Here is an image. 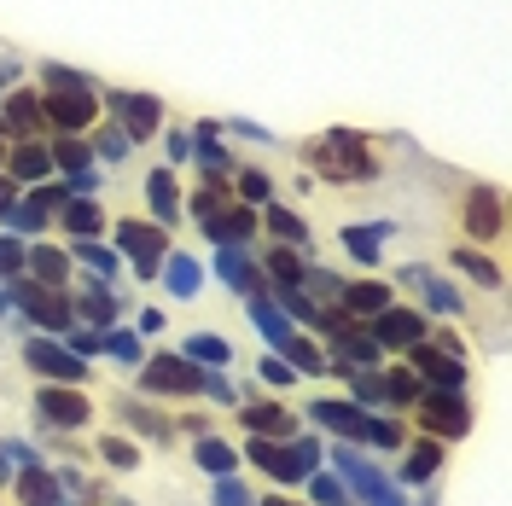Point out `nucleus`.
I'll use <instances>...</instances> for the list:
<instances>
[{"label": "nucleus", "instance_id": "a18cd8bd", "mask_svg": "<svg viewBox=\"0 0 512 506\" xmlns=\"http://www.w3.org/2000/svg\"><path fill=\"white\" fill-rule=\"evenodd\" d=\"M350 379H355V408H379V402H384V379H379V373L355 367Z\"/></svg>", "mask_w": 512, "mask_h": 506}, {"label": "nucleus", "instance_id": "7ed1b4c3", "mask_svg": "<svg viewBox=\"0 0 512 506\" xmlns=\"http://www.w3.org/2000/svg\"><path fill=\"white\" fill-rule=\"evenodd\" d=\"M408 373L419 379V390H466V384H472L466 355H448V349H437L431 338L408 349Z\"/></svg>", "mask_w": 512, "mask_h": 506}, {"label": "nucleus", "instance_id": "680f3d73", "mask_svg": "<svg viewBox=\"0 0 512 506\" xmlns=\"http://www.w3.org/2000/svg\"><path fill=\"white\" fill-rule=\"evenodd\" d=\"M233 134H239V140H274V134H268V128L245 123V117H239V123H233Z\"/></svg>", "mask_w": 512, "mask_h": 506}, {"label": "nucleus", "instance_id": "e433bc0d", "mask_svg": "<svg viewBox=\"0 0 512 506\" xmlns=\"http://www.w3.org/2000/svg\"><path fill=\"white\" fill-rule=\"evenodd\" d=\"M222 204H233V187H227V181H204V187L192 192V222H210V216H216V210H222Z\"/></svg>", "mask_w": 512, "mask_h": 506}, {"label": "nucleus", "instance_id": "8fccbe9b", "mask_svg": "<svg viewBox=\"0 0 512 506\" xmlns=\"http://www.w3.org/2000/svg\"><path fill=\"white\" fill-rule=\"evenodd\" d=\"M24 262H30V251H24L18 239H0V280H18Z\"/></svg>", "mask_w": 512, "mask_h": 506}, {"label": "nucleus", "instance_id": "5fc2aeb1", "mask_svg": "<svg viewBox=\"0 0 512 506\" xmlns=\"http://www.w3.org/2000/svg\"><path fill=\"white\" fill-rule=\"evenodd\" d=\"M291 454H297V466H303V472H320V443H315V437H291Z\"/></svg>", "mask_w": 512, "mask_h": 506}, {"label": "nucleus", "instance_id": "6ab92c4d", "mask_svg": "<svg viewBox=\"0 0 512 506\" xmlns=\"http://www.w3.org/2000/svg\"><path fill=\"white\" fill-rule=\"evenodd\" d=\"M0 175L18 181V187H24V181H47V175H53V158H47L41 140H18V146L6 152V169H0Z\"/></svg>", "mask_w": 512, "mask_h": 506}, {"label": "nucleus", "instance_id": "338daca9", "mask_svg": "<svg viewBox=\"0 0 512 506\" xmlns=\"http://www.w3.org/2000/svg\"><path fill=\"white\" fill-rule=\"evenodd\" d=\"M0 169H6V134H0Z\"/></svg>", "mask_w": 512, "mask_h": 506}, {"label": "nucleus", "instance_id": "39448f33", "mask_svg": "<svg viewBox=\"0 0 512 506\" xmlns=\"http://www.w3.org/2000/svg\"><path fill=\"white\" fill-rule=\"evenodd\" d=\"M41 117L59 134H82L99 117V88H47L41 94Z\"/></svg>", "mask_w": 512, "mask_h": 506}, {"label": "nucleus", "instance_id": "7c9ffc66", "mask_svg": "<svg viewBox=\"0 0 512 506\" xmlns=\"http://www.w3.org/2000/svg\"><path fill=\"white\" fill-rule=\"evenodd\" d=\"M437 472H443V443L419 437V443L408 448V466H402V477H408V483H431Z\"/></svg>", "mask_w": 512, "mask_h": 506}, {"label": "nucleus", "instance_id": "13d9d810", "mask_svg": "<svg viewBox=\"0 0 512 506\" xmlns=\"http://www.w3.org/2000/svg\"><path fill=\"white\" fill-rule=\"evenodd\" d=\"M262 379H268V384H291L297 373H291V367L280 361V355H268V361H262Z\"/></svg>", "mask_w": 512, "mask_h": 506}, {"label": "nucleus", "instance_id": "6e6552de", "mask_svg": "<svg viewBox=\"0 0 512 506\" xmlns=\"http://www.w3.org/2000/svg\"><path fill=\"white\" fill-rule=\"evenodd\" d=\"M105 105H111V117L123 128L128 140H152L163 123V99L152 94H128V88H105Z\"/></svg>", "mask_w": 512, "mask_h": 506}, {"label": "nucleus", "instance_id": "69168bd1", "mask_svg": "<svg viewBox=\"0 0 512 506\" xmlns=\"http://www.w3.org/2000/svg\"><path fill=\"white\" fill-rule=\"evenodd\" d=\"M256 506H297L291 495H268V501H256Z\"/></svg>", "mask_w": 512, "mask_h": 506}, {"label": "nucleus", "instance_id": "2f4dec72", "mask_svg": "<svg viewBox=\"0 0 512 506\" xmlns=\"http://www.w3.org/2000/svg\"><path fill=\"white\" fill-rule=\"evenodd\" d=\"M216 274H222L233 291H256V268H251V256H245V245H222V256H216Z\"/></svg>", "mask_w": 512, "mask_h": 506}, {"label": "nucleus", "instance_id": "a878e982", "mask_svg": "<svg viewBox=\"0 0 512 506\" xmlns=\"http://www.w3.org/2000/svg\"><path fill=\"white\" fill-rule=\"evenodd\" d=\"M256 222L268 227V233H274L280 245H291V251H297V245H309V227H303V216H297L291 204H268V210H262Z\"/></svg>", "mask_w": 512, "mask_h": 506}, {"label": "nucleus", "instance_id": "4be33fe9", "mask_svg": "<svg viewBox=\"0 0 512 506\" xmlns=\"http://www.w3.org/2000/svg\"><path fill=\"white\" fill-rule=\"evenodd\" d=\"M245 425H251V437H268V443H291V437H297V419H291L286 408H274V402L245 408Z\"/></svg>", "mask_w": 512, "mask_h": 506}, {"label": "nucleus", "instance_id": "c9c22d12", "mask_svg": "<svg viewBox=\"0 0 512 506\" xmlns=\"http://www.w3.org/2000/svg\"><path fill=\"white\" fill-rule=\"evenodd\" d=\"M181 355H187V361H204V367H227V361H233L227 338H216V332H192L187 344H181Z\"/></svg>", "mask_w": 512, "mask_h": 506}, {"label": "nucleus", "instance_id": "79ce46f5", "mask_svg": "<svg viewBox=\"0 0 512 506\" xmlns=\"http://www.w3.org/2000/svg\"><path fill=\"white\" fill-rule=\"evenodd\" d=\"M111 227H117V245H123L128 256H134V251H146V245H152V239L163 233V227H146L140 216H123V222H111Z\"/></svg>", "mask_w": 512, "mask_h": 506}, {"label": "nucleus", "instance_id": "423d86ee", "mask_svg": "<svg viewBox=\"0 0 512 506\" xmlns=\"http://www.w3.org/2000/svg\"><path fill=\"white\" fill-rule=\"evenodd\" d=\"M6 297H12V309H24L35 326H47V332H70V303H64V291L53 285H35V280H6Z\"/></svg>", "mask_w": 512, "mask_h": 506}, {"label": "nucleus", "instance_id": "4468645a", "mask_svg": "<svg viewBox=\"0 0 512 506\" xmlns=\"http://www.w3.org/2000/svg\"><path fill=\"white\" fill-rule=\"evenodd\" d=\"M245 454H251L256 466H262V472L274 477V483H303V466H297V454H291V443H268V437H251V443H245Z\"/></svg>", "mask_w": 512, "mask_h": 506}, {"label": "nucleus", "instance_id": "f257e3e1", "mask_svg": "<svg viewBox=\"0 0 512 506\" xmlns=\"http://www.w3.org/2000/svg\"><path fill=\"white\" fill-rule=\"evenodd\" d=\"M309 158H315V169H326L332 181H350V187L373 181V169H379L367 152V134H355V128H326L309 146Z\"/></svg>", "mask_w": 512, "mask_h": 506}, {"label": "nucleus", "instance_id": "3c124183", "mask_svg": "<svg viewBox=\"0 0 512 506\" xmlns=\"http://www.w3.org/2000/svg\"><path fill=\"white\" fill-rule=\"evenodd\" d=\"M216 506H256V501L239 477H216Z\"/></svg>", "mask_w": 512, "mask_h": 506}, {"label": "nucleus", "instance_id": "0eeeda50", "mask_svg": "<svg viewBox=\"0 0 512 506\" xmlns=\"http://www.w3.org/2000/svg\"><path fill=\"white\" fill-rule=\"evenodd\" d=\"M332 460H338V472H344V489H355V495H361L367 506H408L402 495H396V483H390L379 466H367V460H361L350 443L332 448Z\"/></svg>", "mask_w": 512, "mask_h": 506}, {"label": "nucleus", "instance_id": "bb28decb", "mask_svg": "<svg viewBox=\"0 0 512 506\" xmlns=\"http://www.w3.org/2000/svg\"><path fill=\"white\" fill-rule=\"evenodd\" d=\"M158 274H163V285H169L175 297H192V291L204 285V268H198V262H192L187 251H169V256H163Z\"/></svg>", "mask_w": 512, "mask_h": 506}, {"label": "nucleus", "instance_id": "e2e57ef3", "mask_svg": "<svg viewBox=\"0 0 512 506\" xmlns=\"http://www.w3.org/2000/svg\"><path fill=\"white\" fill-rule=\"evenodd\" d=\"M134 326H140V332H163V309H140Z\"/></svg>", "mask_w": 512, "mask_h": 506}, {"label": "nucleus", "instance_id": "603ef678", "mask_svg": "<svg viewBox=\"0 0 512 506\" xmlns=\"http://www.w3.org/2000/svg\"><path fill=\"white\" fill-rule=\"evenodd\" d=\"M94 146H99V152H105L111 163H117V158H128V134H123L117 123H105V128H99V140H94Z\"/></svg>", "mask_w": 512, "mask_h": 506}, {"label": "nucleus", "instance_id": "a19ab883", "mask_svg": "<svg viewBox=\"0 0 512 506\" xmlns=\"http://www.w3.org/2000/svg\"><path fill=\"white\" fill-rule=\"evenodd\" d=\"M99 460H105L111 472H134V466H140V448L128 443V437H99Z\"/></svg>", "mask_w": 512, "mask_h": 506}, {"label": "nucleus", "instance_id": "393cba45", "mask_svg": "<svg viewBox=\"0 0 512 506\" xmlns=\"http://www.w3.org/2000/svg\"><path fill=\"white\" fill-rule=\"evenodd\" d=\"M274 355L286 361L291 373H309V379H320V373H332V361L320 355V344H309V338H297V332H291V338H286L280 349H274Z\"/></svg>", "mask_w": 512, "mask_h": 506}, {"label": "nucleus", "instance_id": "f8f14e48", "mask_svg": "<svg viewBox=\"0 0 512 506\" xmlns=\"http://www.w3.org/2000/svg\"><path fill=\"white\" fill-rule=\"evenodd\" d=\"M303 413L315 419L320 431H338L344 443H367V419H373V413L355 408V402H344V396H320V402H309Z\"/></svg>", "mask_w": 512, "mask_h": 506}, {"label": "nucleus", "instance_id": "5701e85b", "mask_svg": "<svg viewBox=\"0 0 512 506\" xmlns=\"http://www.w3.org/2000/svg\"><path fill=\"white\" fill-rule=\"evenodd\" d=\"M192 466L210 472V477H233L239 472V448L222 443V437H198V443H192Z\"/></svg>", "mask_w": 512, "mask_h": 506}, {"label": "nucleus", "instance_id": "09e8293b", "mask_svg": "<svg viewBox=\"0 0 512 506\" xmlns=\"http://www.w3.org/2000/svg\"><path fill=\"white\" fill-rule=\"evenodd\" d=\"M41 82H47V88H99V82H88V76L70 70V64H41Z\"/></svg>", "mask_w": 512, "mask_h": 506}, {"label": "nucleus", "instance_id": "f03ea898", "mask_svg": "<svg viewBox=\"0 0 512 506\" xmlns=\"http://www.w3.org/2000/svg\"><path fill=\"white\" fill-rule=\"evenodd\" d=\"M414 419L419 431H431V443H454L472 431V402H466V390H419Z\"/></svg>", "mask_w": 512, "mask_h": 506}, {"label": "nucleus", "instance_id": "ddd939ff", "mask_svg": "<svg viewBox=\"0 0 512 506\" xmlns=\"http://www.w3.org/2000/svg\"><path fill=\"white\" fill-rule=\"evenodd\" d=\"M0 134H18V140H35V134H47V117H41V94H35V88H12V94H6V111H0Z\"/></svg>", "mask_w": 512, "mask_h": 506}, {"label": "nucleus", "instance_id": "ea45409f", "mask_svg": "<svg viewBox=\"0 0 512 506\" xmlns=\"http://www.w3.org/2000/svg\"><path fill=\"white\" fill-rule=\"evenodd\" d=\"M268 274H274V291H280V285H303V256L291 251V245L268 251Z\"/></svg>", "mask_w": 512, "mask_h": 506}, {"label": "nucleus", "instance_id": "9d476101", "mask_svg": "<svg viewBox=\"0 0 512 506\" xmlns=\"http://www.w3.org/2000/svg\"><path fill=\"white\" fill-rule=\"evenodd\" d=\"M35 413H41V425H53V431H82L88 413H94V402H88L76 384H41Z\"/></svg>", "mask_w": 512, "mask_h": 506}, {"label": "nucleus", "instance_id": "6e6d98bb", "mask_svg": "<svg viewBox=\"0 0 512 506\" xmlns=\"http://www.w3.org/2000/svg\"><path fill=\"white\" fill-rule=\"evenodd\" d=\"M64 192H70V198H94V192H99V169H82V175H70V187H64Z\"/></svg>", "mask_w": 512, "mask_h": 506}, {"label": "nucleus", "instance_id": "c03bdc74", "mask_svg": "<svg viewBox=\"0 0 512 506\" xmlns=\"http://www.w3.org/2000/svg\"><path fill=\"white\" fill-rule=\"evenodd\" d=\"M384 402H402V408H408V402H419V379L408 373V367H396V373L384 379Z\"/></svg>", "mask_w": 512, "mask_h": 506}, {"label": "nucleus", "instance_id": "aec40b11", "mask_svg": "<svg viewBox=\"0 0 512 506\" xmlns=\"http://www.w3.org/2000/svg\"><path fill=\"white\" fill-rule=\"evenodd\" d=\"M12 489H18V506H64V483L47 466H24V472L12 477Z\"/></svg>", "mask_w": 512, "mask_h": 506}, {"label": "nucleus", "instance_id": "2eb2a0df", "mask_svg": "<svg viewBox=\"0 0 512 506\" xmlns=\"http://www.w3.org/2000/svg\"><path fill=\"white\" fill-rule=\"evenodd\" d=\"M146 204H152V227H169L181 222V187H175V169H152L146 175Z\"/></svg>", "mask_w": 512, "mask_h": 506}, {"label": "nucleus", "instance_id": "37998d69", "mask_svg": "<svg viewBox=\"0 0 512 506\" xmlns=\"http://www.w3.org/2000/svg\"><path fill=\"white\" fill-rule=\"evenodd\" d=\"M76 256L94 268V280H111V274H117V251H105V245H94V239H76Z\"/></svg>", "mask_w": 512, "mask_h": 506}, {"label": "nucleus", "instance_id": "9b49d317", "mask_svg": "<svg viewBox=\"0 0 512 506\" xmlns=\"http://www.w3.org/2000/svg\"><path fill=\"white\" fill-rule=\"evenodd\" d=\"M24 361H30L47 384H82L88 379V361L70 355L64 344H53V338H30V344H24Z\"/></svg>", "mask_w": 512, "mask_h": 506}, {"label": "nucleus", "instance_id": "f704fd0d", "mask_svg": "<svg viewBox=\"0 0 512 506\" xmlns=\"http://www.w3.org/2000/svg\"><path fill=\"white\" fill-rule=\"evenodd\" d=\"M227 187H233L239 204H268V198H274V175H268V169H233Z\"/></svg>", "mask_w": 512, "mask_h": 506}, {"label": "nucleus", "instance_id": "72a5a7b5", "mask_svg": "<svg viewBox=\"0 0 512 506\" xmlns=\"http://www.w3.org/2000/svg\"><path fill=\"white\" fill-rule=\"evenodd\" d=\"M76 309H82V320H94V332H105L111 320H117V291H105V285H88L82 297H76Z\"/></svg>", "mask_w": 512, "mask_h": 506}, {"label": "nucleus", "instance_id": "a211bd4d", "mask_svg": "<svg viewBox=\"0 0 512 506\" xmlns=\"http://www.w3.org/2000/svg\"><path fill=\"white\" fill-rule=\"evenodd\" d=\"M338 309L355 320H373L379 309H390V285L384 280H344V291H338Z\"/></svg>", "mask_w": 512, "mask_h": 506}, {"label": "nucleus", "instance_id": "de8ad7c7", "mask_svg": "<svg viewBox=\"0 0 512 506\" xmlns=\"http://www.w3.org/2000/svg\"><path fill=\"white\" fill-rule=\"evenodd\" d=\"M99 355H117L128 367H140V344H134L128 332H99Z\"/></svg>", "mask_w": 512, "mask_h": 506}, {"label": "nucleus", "instance_id": "f3484780", "mask_svg": "<svg viewBox=\"0 0 512 506\" xmlns=\"http://www.w3.org/2000/svg\"><path fill=\"white\" fill-rule=\"evenodd\" d=\"M501 227H507V216H501L495 187H472V198H466V233L472 239H501Z\"/></svg>", "mask_w": 512, "mask_h": 506}, {"label": "nucleus", "instance_id": "1a4fd4ad", "mask_svg": "<svg viewBox=\"0 0 512 506\" xmlns=\"http://www.w3.org/2000/svg\"><path fill=\"white\" fill-rule=\"evenodd\" d=\"M367 338L379 349H414V344H425L431 338V320L419 315V309H379V315L367 320Z\"/></svg>", "mask_w": 512, "mask_h": 506}, {"label": "nucleus", "instance_id": "58836bf2", "mask_svg": "<svg viewBox=\"0 0 512 506\" xmlns=\"http://www.w3.org/2000/svg\"><path fill=\"white\" fill-rule=\"evenodd\" d=\"M303 483H309L315 506H350V489H344V477H332V472H309Z\"/></svg>", "mask_w": 512, "mask_h": 506}, {"label": "nucleus", "instance_id": "dca6fc26", "mask_svg": "<svg viewBox=\"0 0 512 506\" xmlns=\"http://www.w3.org/2000/svg\"><path fill=\"white\" fill-rule=\"evenodd\" d=\"M256 227H262V222H256V210L233 198V204H222V210H216V216L204 222V233H210L216 245H245V239H251Z\"/></svg>", "mask_w": 512, "mask_h": 506}, {"label": "nucleus", "instance_id": "20e7f679", "mask_svg": "<svg viewBox=\"0 0 512 506\" xmlns=\"http://www.w3.org/2000/svg\"><path fill=\"white\" fill-rule=\"evenodd\" d=\"M140 390L146 396H198L204 367L187 355H152V361H140Z\"/></svg>", "mask_w": 512, "mask_h": 506}, {"label": "nucleus", "instance_id": "cd10ccee", "mask_svg": "<svg viewBox=\"0 0 512 506\" xmlns=\"http://www.w3.org/2000/svg\"><path fill=\"white\" fill-rule=\"evenodd\" d=\"M47 158L59 163L64 175H82V169H94V146H88L82 134H59V140L47 146Z\"/></svg>", "mask_w": 512, "mask_h": 506}, {"label": "nucleus", "instance_id": "c85d7f7f", "mask_svg": "<svg viewBox=\"0 0 512 506\" xmlns=\"http://www.w3.org/2000/svg\"><path fill=\"white\" fill-rule=\"evenodd\" d=\"M24 268L35 274V285H53V291H59V285L70 280V256H64V251H53V245H35Z\"/></svg>", "mask_w": 512, "mask_h": 506}, {"label": "nucleus", "instance_id": "774afa93", "mask_svg": "<svg viewBox=\"0 0 512 506\" xmlns=\"http://www.w3.org/2000/svg\"><path fill=\"white\" fill-rule=\"evenodd\" d=\"M0 76H12V59H0Z\"/></svg>", "mask_w": 512, "mask_h": 506}, {"label": "nucleus", "instance_id": "4d7b16f0", "mask_svg": "<svg viewBox=\"0 0 512 506\" xmlns=\"http://www.w3.org/2000/svg\"><path fill=\"white\" fill-rule=\"evenodd\" d=\"M70 355H82V361H88V355H99V332H70Z\"/></svg>", "mask_w": 512, "mask_h": 506}, {"label": "nucleus", "instance_id": "0e129e2a", "mask_svg": "<svg viewBox=\"0 0 512 506\" xmlns=\"http://www.w3.org/2000/svg\"><path fill=\"white\" fill-rule=\"evenodd\" d=\"M12 477H18L12 472V454H6V443H0V483H12Z\"/></svg>", "mask_w": 512, "mask_h": 506}, {"label": "nucleus", "instance_id": "864d4df0", "mask_svg": "<svg viewBox=\"0 0 512 506\" xmlns=\"http://www.w3.org/2000/svg\"><path fill=\"white\" fill-rule=\"evenodd\" d=\"M367 443L373 448H396L402 443V425H396V419H367Z\"/></svg>", "mask_w": 512, "mask_h": 506}, {"label": "nucleus", "instance_id": "b1692460", "mask_svg": "<svg viewBox=\"0 0 512 506\" xmlns=\"http://www.w3.org/2000/svg\"><path fill=\"white\" fill-rule=\"evenodd\" d=\"M251 320H256V332H262V338H268L274 349H280V344L291 338V320H286V309H280V303H274L268 291H251Z\"/></svg>", "mask_w": 512, "mask_h": 506}, {"label": "nucleus", "instance_id": "c756f323", "mask_svg": "<svg viewBox=\"0 0 512 506\" xmlns=\"http://www.w3.org/2000/svg\"><path fill=\"white\" fill-rule=\"evenodd\" d=\"M59 222L70 227L76 239H94L99 227H111V222H105V210H99L94 198H70V204H64V210H59Z\"/></svg>", "mask_w": 512, "mask_h": 506}, {"label": "nucleus", "instance_id": "bf43d9fd", "mask_svg": "<svg viewBox=\"0 0 512 506\" xmlns=\"http://www.w3.org/2000/svg\"><path fill=\"white\" fill-rule=\"evenodd\" d=\"M192 158V134H169V163H187Z\"/></svg>", "mask_w": 512, "mask_h": 506}, {"label": "nucleus", "instance_id": "412c9836", "mask_svg": "<svg viewBox=\"0 0 512 506\" xmlns=\"http://www.w3.org/2000/svg\"><path fill=\"white\" fill-rule=\"evenodd\" d=\"M384 239H390V222H355V227H344V251H350L361 268H379Z\"/></svg>", "mask_w": 512, "mask_h": 506}, {"label": "nucleus", "instance_id": "052dcab7", "mask_svg": "<svg viewBox=\"0 0 512 506\" xmlns=\"http://www.w3.org/2000/svg\"><path fill=\"white\" fill-rule=\"evenodd\" d=\"M12 204H18V181H6V175H0V222H6V210H12Z\"/></svg>", "mask_w": 512, "mask_h": 506}, {"label": "nucleus", "instance_id": "49530a36", "mask_svg": "<svg viewBox=\"0 0 512 506\" xmlns=\"http://www.w3.org/2000/svg\"><path fill=\"white\" fill-rule=\"evenodd\" d=\"M123 425L128 431H146V437H169V425H163L158 413H146L140 402H123Z\"/></svg>", "mask_w": 512, "mask_h": 506}, {"label": "nucleus", "instance_id": "4c0bfd02", "mask_svg": "<svg viewBox=\"0 0 512 506\" xmlns=\"http://www.w3.org/2000/svg\"><path fill=\"white\" fill-rule=\"evenodd\" d=\"M454 268H460V274H472L483 291H495V285H501V268H495L489 256H478L472 245H460V251H454Z\"/></svg>", "mask_w": 512, "mask_h": 506}, {"label": "nucleus", "instance_id": "473e14b6", "mask_svg": "<svg viewBox=\"0 0 512 506\" xmlns=\"http://www.w3.org/2000/svg\"><path fill=\"white\" fill-rule=\"evenodd\" d=\"M402 274H408V285H419V291H425V303H431V309L460 315V291H454V285H443L437 274H425V268H402Z\"/></svg>", "mask_w": 512, "mask_h": 506}]
</instances>
